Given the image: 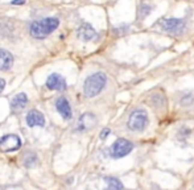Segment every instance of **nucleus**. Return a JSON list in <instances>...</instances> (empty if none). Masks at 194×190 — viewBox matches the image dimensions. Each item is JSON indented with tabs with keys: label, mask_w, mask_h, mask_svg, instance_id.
Instances as JSON below:
<instances>
[{
	"label": "nucleus",
	"mask_w": 194,
	"mask_h": 190,
	"mask_svg": "<svg viewBox=\"0 0 194 190\" xmlns=\"http://www.w3.org/2000/svg\"><path fill=\"white\" fill-rule=\"evenodd\" d=\"M59 20L57 17H46L42 20L33 21L31 24V36L35 38H45L58 28Z\"/></svg>",
	"instance_id": "f257e3e1"
},
{
	"label": "nucleus",
	"mask_w": 194,
	"mask_h": 190,
	"mask_svg": "<svg viewBox=\"0 0 194 190\" xmlns=\"http://www.w3.org/2000/svg\"><path fill=\"white\" fill-rule=\"evenodd\" d=\"M107 82V77L103 73H95L87 77L83 85V92L87 98H94L105 89Z\"/></svg>",
	"instance_id": "f03ea898"
},
{
	"label": "nucleus",
	"mask_w": 194,
	"mask_h": 190,
	"mask_svg": "<svg viewBox=\"0 0 194 190\" xmlns=\"http://www.w3.org/2000/svg\"><path fill=\"white\" fill-rule=\"evenodd\" d=\"M148 125V114L145 110L136 108L129 114L128 120H127V127L133 132H141Z\"/></svg>",
	"instance_id": "7ed1b4c3"
},
{
	"label": "nucleus",
	"mask_w": 194,
	"mask_h": 190,
	"mask_svg": "<svg viewBox=\"0 0 194 190\" xmlns=\"http://www.w3.org/2000/svg\"><path fill=\"white\" fill-rule=\"evenodd\" d=\"M133 149V144L127 139H118L110 146V155L114 158H122L129 155Z\"/></svg>",
	"instance_id": "20e7f679"
},
{
	"label": "nucleus",
	"mask_w": 194,
	"mask_h": 190,
	"mask_svg": "<svg viewBox=\"0 0 194 190\" xmlns=\"http://www.w3.org/2000/svg\"><path fill=\"white\" fill-rule=\"evenodd\" d=\"M185 26H186V21L183 19L170 17L161 21V28L165 32L172 33V35H181L185 31Z\"/></svg>",
	"instance_id": "39448f33"
},
{
	"label": "nucleus",
	"mask_w": 194,
	"mask_h": 190,
	"mask_svg": "<svg viewBox=\"0 0 194 190\" xmlns=\"http://www.w3.org/2000/svg\"><path fill=\"white\" fill-rule=\"evenodd\" d=\"M21 146V140L17 135H4L0 139V151L15 152Z\"/></svg>",
	"instance_id": "423d86ee"
},
{
	"label": "nucleus",
	"mask_w": 194,
	"mask_h": 190,
	"mask_svg": "<svg viewBox=\"0 0 194 190\" xmlns=\"http://www.w3.org/2000/svg\"><path fill=\"white\" fill-rule=\"evenodd\" d=\"M56 108L65 120H70V119H71L73 111H71V107H70L69 101L65 98V96H59V98L56 101Z\"/></svg>",
	"instance_id": "0eeeda50"
},
{
	"label": "nucleus",
	"mask_w": 194,
	"mask_h": 190,
	"mask_svg": "<svg viewBox=\"0 0 194 190\" xmlns=\"http://www.w3.org/2000/svg\"><path fill=\"white\" fill-rule=\"evenodd\" d=\"M96 120L94 114H90V112H86L83 114L78 120V124H77V131H87V129H91L94 125H96Z\"/></svg>",
	"instance_id": "6e6552de"
},
{
	"label": "nucleus",
	"mask_w": 194,
	"mask_h": 190,
	"mask_svg": "<svg viewBox=\"0 0 194 190\" xmlns=\"http://www.w3.org/2000/svg\"><path fill=\"white\" fill-rule=\"evenodd\" d=\"M46 87L49 90H57V91H63L66 89V81L59 74H50L46 79Z\"/></svg>",
	"instance_id": "1a4fd4ad"
},
{
	"label": "nucleus",
	"mask_w": 194,
	"mask_h": 190,
	"mask_svg": "<svg viewBox=\"0 0 194 190\" xmlns=\"http://www.w3.org/2000/svg\"><path fill=\"white\" fill-rule=\"evenodd\" d=\"M26 124H28V127H44L45 118L37 110H32L26 115Z\"/></svg>",
	"instance_id": "9d476101"
},
{
	"label": "nucleus",
	"mask_w": 194,
	"mask_h": 190,
	"mask_svg": "<svg viewBox=\"0 0 194 190\" xmlns=\"http://www.w3.org/2000/svg\"><path fill=\"white\" fill-rule=\"evenodd\" d=\"M78 37L81 38L82 41H91V40H94L96 37V32L90 24L83 23L78 28Z\"/></svg>",
	"instance_id": "9b49d317"
},
{
	"label": "nucleus",
	"mask_w": 194,
	"mask_h": 190,
	"mask_svg": "<svg viewBox=\"0 0 194 190\" xmlns=\"http://www.w3.org/2000/svg\"><path fill=\"white\" fill-rule=\"evenodd\" d=\"M148 102L150 103V106H152L153 108H156V110H165L166 104H168V102H166V96L164 95V92H156V94H152L149 96Z\"/></svg>",
	"instance_id": "f8f14e48"
},
{
	"label": "nucleus",
	"mask_w": 194,
	"mask_h": 190,
	"mask_svg": "<svg viewBox=\"0 0 194 190\" xmlns=\"http://www.w3.org/2000/svg\"><path fill=\"white\" fill-rule=\"evenodd\" d=\"M26 103H28V96L25 92H20L19 95H16L11 102V110L13 112H20L25 108Z\"/></svg>",
	"instance_id": "ddd939ff"
},
{
	"label": "nucleus",
	"mask_w": 194,
	"mask_h": 190,
	"mask_svg": "<svg viewBox=\"0 0 194 190\" xmlns=\"http://www.w3.org/2000/svg\"><path fill=\"white\" fill-rule=\"evenodd\" d=\"M13 65V56L5 49H0V71L9 70Z\"/></svg>",
	"instance_id": "4468645a"
},
{
	"label": "nucleus",
	"mask_w": 194,
	"mask_h": 190,
	"mask_svg": "<svg viewBox=\"0 0 194 190\" xmlns=\"http://www.w3.org/2000/svg\"><path fill=\"white\" fill-rule=\"evenodd\" d=\"M153 8H155L153 3H150L149 0H141V2L139 3V13H138V17L140 20H144L147 16L150 15V12L153 11Z\"/></svg>",
	"instance_id": "2eb2a0df"
},
{
	"label": "nucleus",
	"mask_w": 194,
	"mask_h": 190,
	"mask_svg": "<svg viewBox=\"0 0 194 190\" xmlns=\"http://www.w3.org/2000/svg\"><path fill=\"white\" fill-rule=\"evenodd\" d=\"M105 182L107 184V186H108L110 189H123L124 188L122 182H120L118 178H115V177H105Z\"/></svg>",
	"instance_id": "dca6fc26"
},
{
	"label": "nucleus",
	"mask_w": 194,
	"mask_h": 190,
	"mask_svg": "<svg viewBox=\"0 0 194 190\" xmlns=\"http://www.w3.org/2000/svg\"><path fill=\"white\" fill-rule=\"evenodd\" d=\"M36 162H37V156L35 155V153H31L29 156H26L25 157V166L28 168V166H32V165H35Z\"/></svg>",
	"instance_id": "f3484780"
},
{
	"label": "nucleus",
	"mask_w": 194,
	"mask_h": 190,
	"mask_svg": "<svg viewBox=\"0 0 194 190\" xmlns=\"http://www.w3.org/2000/svg\"><path fill=\"white\" fill-rule=\"evenodd\" d=\"M193 96L192 95H185L183 98L181 99V104H183V106H190L193 103Z\"/></svg>",
	"instance_id": "a211bd4d"
},
{
	"label": "nucleus",
	"mask_w": 194,
	"mask_h": 190,
	"mask_svg": "<svg viewBox=\"0 0 194 190\" xmlns=\"http://www.w3.org/2000/svg\"><path fill=\"white\" fill-rule=\"evenodd\" d=\"M110 133H111V129H110V128H105L102 132H100V139H102V140L107 139V136H108Z\"/></svg>",
	"instance_id": "6ab92c4d"
},
{
	"label": "nucleus",
	"mask_w": 194,
	"mask_h": 190,
	"mask_svg": "<svg viewBox=\"0 0 194 190\" xmlns=\"http://www.w3.org/2000/svg\"><path fill=\"white\" fill-rule=\"evenodd\" d=\"M128 31V26H123V28H116V29H114V32H115V35H124V33Z\"/></svg>",
	"instance_id": "aec40b11"
},
{
	"label": "nucleus",
	"mask_w": 194,
	"mask_h": 190,
	"mask_svg": "<svg viewBox=\"0 0 194 190\" xmlns=\"http://www.w3.org/2000/svg\"><path fill=\"white\" fill-rule=\"evenodd\" d=\"M4 87H5V81L3 78H0V92L4 90Z\"/></svg>",
	"instance_id": "412c9836"
},
{
	"label": "nucleus",
	"mask_w": 194,
	"mask_h": 190,
	"mask_svg": "<svg viewBox=\"0 0 194 190\" xmlns=\"http://www.w3.org/2000/svg\"><path fill=\"white\" fill-rule=\"evenodd\" d=\"M25 0H12V4L13 5H17V4H24Z\"/></svg>",
	"instance_id": "4be33fe9"
}]
</instances>
